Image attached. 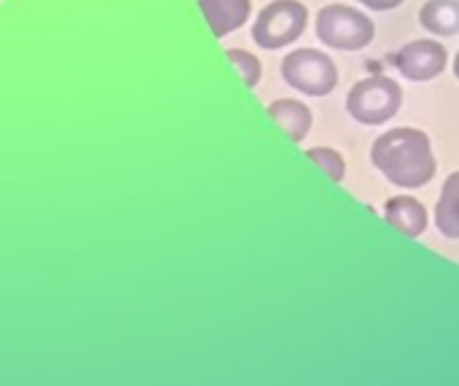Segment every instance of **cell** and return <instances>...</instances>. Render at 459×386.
Returning <instances> with one entry per match:
<instances>
[{
	"instance_id": "6da1fadb",
	"label": "cell",
	"mask_w": 459,
	"mask_h": 386,
	"mask_svg": "<svg viewBox=\"0 0 459 386\" xmlns=\"http://www.w3.org/2000/svg\"><path fill=\"white\" fill-rule=\"evenodd\" d=\"M371 164L393 185L406 191L425 188L438 172L430 137L414 126H398L379 134L371 145Z\"/></svg>"
},
{
	"instance_id": "7a4b0ae2",
	"label": "cell",
	"mask_w": 459,
	"mask_h": 386,
	"mask_svg": "<svg viewBox=\"0 0 459 386\" xmlns=\"http://www.w3.org/2000/svg\"><path fill=\"white\" fill-rule=\"evenodd\" d=\"M315 32L320 43L339 48V51H360L366 48L374 35L377 24L368 13L347 3H328L315 16Z\"/></svg>"
},
{
	"instance_id": "3957f363",
	"label": "cell",
	"mask_w": 459,
	"mask_h": 386,
	"mask_svg": "<svg viewBox=\"0 0 459 386\" xmlns=\"http://www.w3.org/2000/svg\"><path fill=\"white\" fill-rule=\"evenodd\" d=\"M403 107V86L387 75L360 78L347 94V113L363 126H382Z\"/></svg>"
},
{
	"instance_id": "277c9868",
	"label": "cell",
	"mask_w": 459,
	"mask_h": 386,
	"mask_svg": "<svg viewBox=\"0 0 459 386\" xmlns=\"http://www.w3.org/2000/svg\"><path fill=\"white\" fill-rule=\"evenodd\" d=\"M282 81L307 94V97H328L339 83V67L331 54L320 48H293L280 64Z\"/></svg>"
},
{
	"instance_id": "5b68a950",
	"label": "cell",
	"mask_w": 459,
	"mask_h": 386,
	"mask_svg": "<svg viewBox=\"0 0 459 386\" xmlns=\"http://www.w3.org/2000/svg\"><path fill=\"white\" fill-rule=\"evenodd\" d=\"M307 24L309 8L301 0H272L258 11L253 21V40L266 51H277L296 43Z\"/></svg>"
},
{
	"instance_id": "8992f818",
	"label": "cell",
	"mask_w": 459,
	"mask_h": 386,
	"mask_svg": "<svg viewBox=\"0 0 459 386\" xmlns=\"http://www.w3.org/2000/svg\"><path fill=\"white\" fill-rule=\"evenodd\" d=\"M449 64V51L441 40L433 38H420L406 43L398 54H395V67L406 81H433L438 78Z\"/></svg>"
},
{
	"instance_id": "52a82bcc",
	"label": "cell",
	"mask_w": 459,
	"mask_h": 386,
	"mask_svg": "<svg viewBox=\"0 0 459 386\" xmlns=\"http://www.w3.org/2000/svg\"><path fill=\"white\" fill-rule=\"evenodd\" d=\"M385 220L398 234H403L406 239H420L428 231V223H430L428 207L417 196H409V193H398V196L387 199V204H385Z\"/></svg>"
},
{
	"instance_id": "ba28073f",
	"label": "cell",
	"mask_w": 459,
	"mask_h": 386,
	"mask_svg": "<svg viewBox=\"0 0 459 386\" xmlns=\"http://www.w3.org/2000/svg\"><path fill=\"white\" fill-rule=\"evenodd\" d=\"M199 11L215 38H226L245 27L253 13V0H199Z\"/></svg>"
},
{
	"instance_id": "9c48e42d",
	"label": "cell",
	"mask_w": 459,
	"mask_h": 386,
	"mask_svg": "<svg viewBox=\"0 0 459 386\" xmlns=\"http://www.w3.org/2000/svg\"><path fill=\"white\" fill-rule=\"evenodd\" d=\"M266 113L272 121L290 137V142H304L307 134L312 132V110L301 99H274Z\"/></svg>"
},
{
	"instance_id": "30bf717a",
	"label": "cell",
	"mask_w": 459,
	"mask_h": 386,
	"mask_svg": "<svg viewBox=\"0 0 459 386\" xmlns=\"http://www.w3.org/2000/svg\"><path fill=\"white\" fill-rule=\"evenodd\" d=\"M420 24L438 38L459 35V0H428L420 8Z\"/></svg>"
},
{
	"instance_id": "8fae6325",
	"label": "cell",
	"mask_w": 459,
	"mask_h": 386,
	"mask_svg": "<svg viewBox=\"0 0 459 386\" xmlns=\"http://www.w3.org/2000/svg\"><path fill=\"white\" fill-rule=\"evenodd\" d=\"M436 226L446 239H459V169L444 183L441 199L436 204Z\"/></svg>"
},
{
	"instance_id": "7c38bea8",
	"label": "cell",
	"mask_w": 459,
	"mask_h": 386,
	"mask_svg": "<svg viewBox=\"0 0 459 386\" xmlns=\"http://www.w3.org/2000/svg\"><path fill=\"white\" fill-rule=\"evenodd\" d=\"M226 59L234 64V70L239 73V78H242V83L247 89L258 86V81L264 75V64L253 51H247V48H226Z\"/></svg>"
},
{
	"instance_id": "4fadbf2b",
	"label": "cell",
	"mask_w": 459,
	"mask_h": 386,
	"mask_svg": "<svg viewBox=\"0 0 459 386\" xmlns=\"http://www.w3.org/2000/svg\"><path fill=\"white\" fill-rule=\"evenodd\" d=\"M307 159L315 161L333 183H342L344 175H347V161H344V156L336 148H309Z\"/></svg>"
},
{
	"instance_id": "5bb4252c",
	"label": "cell",
	"mask_w": 459,
	"mask_h": 386,
	"mask_svg": "<svg viewBox=\"0 0 459 386\" xmlns=\"http://www.w3.org/2000/svg\"><path fill=\"white\" fill-rule=\"evenodd\" d=\"M358 3H363V5L371 8V11H393V8H398L403 0H358Z\"/></svg>"
},
{
	"instance_id": "9a60e30c",
	"label": "cell",
	"mask_w": 459,
	"mask_h": 386,
	"mask_svg": "<svg viewBox=\"0 0 459 386\" xmlns=\"http://www.w3.org/2000/svg\"><path fill=\"white\" fill-rule=\"evenodd\" d=\"M452 67H455V78L459 81V51H457V56H455V64H452Z\"/></svg>"
}]
</instances>
